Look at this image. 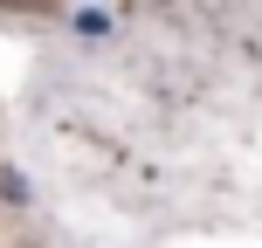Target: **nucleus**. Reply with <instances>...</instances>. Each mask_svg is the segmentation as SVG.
<instances>
[{
    "label": "nucleus",
    "instance_id": "obj_1",
    "mask_svg": "<svg viewBox=\"0 0 262 248\" xmlns=\"http://www.w3.org/2000/svg\"><path fill=\"white\" fill-rule=\"evenodd\" d=\"M69 28H76V35H111V28H118V14H104V7H76V14H69Z\"/></svg>",
    "mask_w": 262,
    "mask_h": 248
},
{
    "label": "nucleus",
    "instance_id": "obj_2",
    "mask_svg": "<svg viewBox=\"0 0 262 248\" xmlns=\"http://www.w3.org/2000/svg\"><path fill=\"white\" fill-rule=\"evenodd\" d=\"M0 193H7V200H14V207H28V200H35V186H28V179H21V172H0Z\"/></svg>",
    "mask_w": 262,
    "mask_h": 248
}]
</instances>
